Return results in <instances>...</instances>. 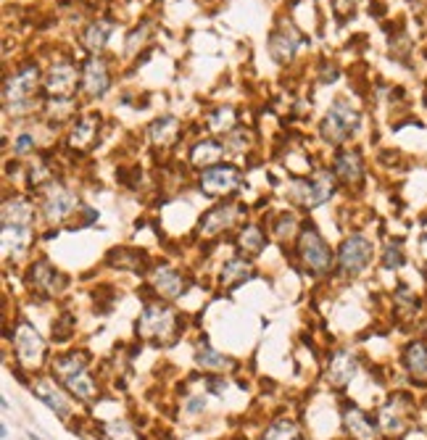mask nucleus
Segmentation results:
<instances>
[{"mask_svg": "<svg viewBox=\"0 0 427 440\" xmlns=\"http://www.w3.org/2000/svg\"><path fill=\"white\" fill-rule=\"evenodd\" d=\"M372 254H374V248L369 238H364V235H351V238H346V240L340 243V251H338V269H340V274H346V277L361 274L364 269L369 267Z\"/></svg>", "mask_w": 427, "mask_h": 440, "instance_id": "obj_5", "label": "nucleus"}, {"mask_svg": "<svg viewBox=\"0 0 427 440\" xmlns=\"http://www.w3.org/2000/svg\"><path fill=\"white\" fill-rule=\"evenodd\" d=\"M222 153H225V146H222V143H214V140H203V143H198V146L190 150V161H193L195 166L211 169L214 164L222 159Z\"/></svg>", "mask_w": 427, "mask_h": 440, "instance_id": "obj_27", "label": "nucleus"}, {"mask_svg": "<svg viewBox=\"0 0 427 440\" xmlns=\"http://www.w3.org/2000/svg\"><path fill=\"white\" fill-rule=\"evenodd\" d=\"M77 85V71L69 64H55L48 74V90L53 93V98H67Z\"/></svg>", "mask_w": 427, "mask_h": 440, "instance_id": "obj_20", "label": "nucleus"}, {"mask_svg": "<svg viewBox=\"0 0 427 440\" xmlns=\"http://www.w3.org/2000/svg\"><path fill=\"white\" fill-rule=\"evenodd\" d=\"M35 393L37 398H42L51 409H53L61 419H69L71 416V406L67 403V398L61 396V390L53 385V380H42V382H35Z\"/></svg>", "mask_w": 427, "mask_h": 440, "instance_id": "obj_21", "label": "nucleus"}, {"mask_svg": "<svg viewBox=\"0 0 427 440\" xmlns=\"http://www.w3.org/2000/svg\"><path fill=\"white\" fill-rule=\"evenodd\" d=\"M335 193V172H317L311 179L298 182L293 190L295 200L306 209H317Z\"/></svg>", "mask_w": 427, "mask_h": 440, "instance_id": "obj_6", "label": "nucleus"}, {"mask_svg": "<svg viewBox=\"0 0 427 440\" xmlns=\"http://www.w3.org/2000/svg\"><path fill=\"white\" fill-rule=\"evenodd\" d=\"M195 361H198L200 369H211V372H219V369H225V367H232V359H227V356L219 353V351H214V348L209 346V340H200L198 343Z\"/></svg>", "mask_w": 427, "mask_h": 440, "instance_id": "obj_29", "label": "nucleus"}, {"mask_svg": "<svg viewBox=\"0 0 427 440\" xmlns=\"http://www.w3.org/2000/svg\"><path fill=\"white\" fill-rule=\"evenodd\" d=\"M177 130H180V121L174 116H161V119H156L148 127V137L156 146H172L174 137H177Z\"/></svg>", "mask_w": 427, "mask_h": 440, "instance_id": "obj_26", "label": "nucleus"}, {"mask_svg": "<svg viewBox=\"0 0 427 440\" xmlns=\"http://www.w3.org/2000/svg\"><path fill=\"white\" fill-rule=\"evenodd\" d=\"M335 177L340 179V182H359L361 174H364V166H361V159L359 153H340L338 159H335Z\"/></svg>", "mask_w": 427, "mask_h": 440, "instance_id": "obj_24", "label": "nucleus"}, {"mask_svg": "<svg viewBox=\"0 0 427 440\" xmlns=\"http://www.w3.org/2000/svg\"><path fill=\"white\" fill-rule=\"evenodd\" d=\"M295 227H298V222H295L293 213H282L280 219L274 222V232H277V238H280V240H285L288 235H293Z\"/></svg>", "mask_w": 427, "mask_h": 440, "instance_id": "obj_36", "label": "nucleus"}, {"mask_svg": "<svg viewBox=\"0 0 427 440\" xmlns=\"http://www.w3.org/2000/svg\"><path fill=\"white\" fill-rule=\"evenodd\" d=\"M98 116L95 114H90V116H82L80 121H77V127H74V132H71V137H69V143H71V148H90L95 140V134H98Z\"/></svg>", "mask_w": 427, "mask_h": 440, "instance_id": "obj_28", "label": "nucleus"}, {"mask_svg": "<svg viewBox=\"0 0 427 440\" xmlns=\"http://www.w3.org/2000/svg\"><path fill=\"white\" fill-rule=\"evenodd\" d=\"M235 124V116H232V108H216L211 116H209V127L216 130V132H225Z\"/></svg>", "mask_w": 427, "mask_h": 440, "instance_id": "obj_34", "label": "nucleus"}, {"mask_svg": "<svg viewBox=\"0 0 427 440\" xmlns=\"http://www.w3.org/2000/svg\"><path fill=\"white\" fill-rule=\"evenodd\" d=\"M27 285L40 298H55V295H61L67 290V277L55 267H51L48 261H37V264H32V269H29Z\"/></svg>", "mask_w": 427, "mask_h": 440, "instance_id": "obj_8", "label": "nucleus"}, {"mask_svg": "<svg viewBox=\"0 0 427 440\" xmlns=\"http://www.w3.org/2000/svg\"><path fill=\"white\" fill-rule=\"evenodd\" d=\"M32 148H35V137H32V134H19V140H16V146H14L16 153H27Z\"/></svg>", "mask_w": 427, "mask_h": 440, "instance_id": "obj_38", "label": "nucleus"}, {"mask_svg": "<svg viewBox=\"0 0 427 440\" xmlns=\"http://www.w3.org/2000/svg\"><path fill=\"white\" fill-rule=\"evenodd\" d=\"M403 367L406 372L412 374V380L417 385H425L427 382V343L422 340H414L403 351Z\"/></svg>", "mask_w": 427, "mask_h": 440, "instance_id": "obj_16", "label": "nucleus"}, {"mask_svg": "<svg viewBox=\"0 0 427 440\" xmlns=\"http://www.w3.org/2000/svg\"><path fill=\"white\" fill-rule=\"evenodd\" d=\"M37 80H40L37 69H24V71H19V74H14L11 80L6 82V93H3V98H6L8 108H14V111L29 108L27 98L35 93Z\"/></svg>", "mask_w": 427, "mask_h": 440, "instance_id": "obj_10", "label": "nucleus"}, {"mask_svg": "<svg viewBox=\"0 0 427 440\" xmlns=\"http://www.w3.org/2000/svg\"><path fill=\"white\" fill-rule=\"evenodd\" d=\"M182 330H185V322L166 303H148L137 319V337L159 348L177 343Z\"/></svg>", "mask_w": 427, "mask_h": 440, "instance_id": "obj_1", "label": "nucleus"}, {"mask_svg": "<svg viewBox=\"0 0 427 440\" xmlns=\"http://www.w3.org/2000/svg\"><path fill=\"white\" fill-rule=\"evenodd\" d=\"M14 346L19 361L27 364V367H40V361L45 359V343H42V337L29 322H19L16 324Z\"/></svg>", "mask_w": 427, "mask_h": 440, "instance_id": "obj_9", "label": "nucleus"}, {"mask_svg": "<svg viewBox=\"0 0 427 440\" xmlns=\"http://www.w3.org/2000/svg\"><path fill=\"white\" fill-rule=\"evenodd\" d=\"M298 258L311 274H327L335 264L333 248L324 243L320 229L314 225H306L301 238H298Z\"/></svg>", "mask_w": 427, "mask_h": 440, "instance_id": "obj_3", "label": "nucleus"}, {"mask_svg": "<svg viewBox=\"0 0 427 440\" xmlns=\"http://www.w3.org/2000/svg\"><path fill=\"white\" fill-rule=\"evenodd\" d=\"M74 324H77V319H74L69 311H64V314L53 322V340L55 343H67L69 337L74 335Z\"/></svg>", "mask_w": 427, "mask_h": 440, "instance_id": "obj_33", "label": "nucleus"}, {"mask_svg": "<svg viewBox=\"0 0 427 440\" xmlns=\"http://www.w3.org/2000/svg\"><path fill=\"white\" fill-rule=\"evenodd\" d=\"M187 409H190V414H198L200 409H203V398H193V401H190V406H187Z\"/></svg>", "mask_w": 427, "mask_h": 440, "instance_id": "obj_40", "label": "nucleus"}, {"mask_svg": "<svg viewBox=\"0 0 427 440\" xmlns=\"http://www.w3.org/2000/svg\"><path fill=\"white\" fill-rule=\"evenodd\" d=\"M35 219V206L24 198H11L3 203V227H24Z\"/></svg>", "mask_w": 427, "mask_h": 440, "instance_id": "obj_19", "label": "nucleus"}, {"mask_svg": "<svg viewBox=\"0 0 427 440\" xmlns=\"http://www.w3.org/2000/svg\"><path fill=\"white\" fill-rule=\"evenodd\" d=\"M261 440H304V435H301L298 425L290 422V419H274V422L264 430Z\"/></svg>", "mask_w": 427, "mask_h": 440, "instance_id": "obj_31", "label": "nucleus"}, {"mask_svg": "<svg viewBox=\"0 0 427 440\" xmlns=\"http://www.w3.org/2000/svg\"><path fill=\"white\" fill-rule=\"evenodd\" d=\"M412 419V403L409 396H393L380 412V427L387 435H401L406 430V422Z\"/></svg>", "mask_w": 427, "mask_h": 440, "instance_id": "obj_11", "label": "nucleus"}, {"mask_svg": "<svg viewBox=\"0 0 427 440\" xmlns=\"http://www.w3.org/2000/svg\"><path fill=\"white\" fill-rule=\"evenodd\" d=\"M343 422H346L348 435L354 440H377V430H374V422L361 412L359 406H346L343 412Z\"/></svg>", "mask_w": 427, "mask_h": 440, "instance_id": "obj_17", "label": "nucleus"}, {"mask_svg": "<svg viewBox=\"0 0 427 440\" xmlns=\"http://www.w3.org/2000/svg\"><path fill=\"white\" fill-rule=\"evenodd\" d=\"M29 440H40V438H37V435H35V432H29Z\"/></svg>", "mask_w": 427, "mask_h": 440, "instance_id": "obj_41", "label": "nucleus"}, {"mask_svg": "<svg viewBox=\"0 0 427 440\" xmlns=\"http://www.w3.org/2000/svg\"><path fill=\"white\" fill-rule=\"evenodd\" d=\"M153 293H159L161 298H180L185 293V280L182 274L172 267H156L153 269V282H150Z\"/></svg>", "mask_w": 427, "mask_h": 440, "instance_id": "obj_15", "label": "nucleus"}, {"mask_svg": "<svg viewBox=\"0 0 427 440\" xmlns=\"http://www.w3.org/2000/svg\"><path fill=\"white\" fill-rule=\"evenodd\" d=\"M241 172L235 166H211L200 174V190L209 198H225L241 187Z\"/></svg>", "mask_w": 427, "mask_h": 440, "instance_id": "obj_7", "label": "nucleus"}, {"mask_svg": "<svg viewBox=\"0 0 427 440\" xmlns=\"http://www.w3.org/2000/svg\"><path fill=\"white\" fill-rule=\"evenodd\" d=\"M74 206H77V198L61 185L48 187V195L42 200V211H45V219H48V222H61Z\"/></svg>", "mask_w": 427, "mask_h": 440, "instance_id": "obj_14", "label": "nucleus"}, {"mask_svg": "<svg viewBox=\"0 0 427 440\" xmlns=\"http://www.w3.org/2000/svg\"><path fill=\"white\" fill-rule=\"evenodd\" d=\"M82 85H85L87 95H93V98L95 95H103L108 90V85H111V80H108V69L98 55H93V58L85 64V71H82Z\"/></svg>", "mask_w": 427, "mask_h": 440, "instance_id": "obj_18", "label": "nucleus"}, {"mask_svg": "<svg viewBox=\"0 0 427 440\" xmlns=\"http://www.w3.org/2000/svg\"><path fill=\"white\" fill-rule=\"evenodd\" d=\"M146 35H148V24H143V27L134 29V35L130 37V42H127V55H132V53H134V45H137V42L146 40Z\"/></svg>", "mask_w": 427, "mask_h": 440, "instance_id": "obj_37", "label": "nucleus"}, {"mask_svg": "<svg viewBox=\"0 0 427 440\" xmlns=\"http://www.w3.org/2000/svg\"><path fill=\"white\" fill-rule=\"evenodd\" d=\"M108 37H111V27L103 24V21H95V24H90V27L85 29L82 42H85V48H90L93 53H98V51H103V45L108 42Z\"/></svg>", "mask_w": 427, "mask_h": 440, "instance_id": "obj_32", "label": "nucleus"}, {"mask_svg": "<svg viewBox=\"0 0 427 440\" xmlns=\"http://www.w3.org/2000/svg\"><path fill=\"white\" fill-rule=\"evenodd\" d=\"M359 127V111L351 108L348 100H335L333 108L327 111V116L322 121V137L330 146H340L348 140V134Z\"/></svg>", "mask_w": 427, "mask_h": 440, "instance_id": "obj_4", "label": "nucleus"}, {"mask_svg": "<svg viewBox=\"0 0 427 440\" xmlns=\"http://www.w3.org/2000/svg\"><path fill=\"white\" fill-rule=\"evenodd\" d=\"M264 245H267V238H264L261 227L248 225V227L241 229V238H238V248H241V254L256 256V254H261V251H264Z\"/></svg>", "mask_w": 427, "mask_h": 440, "instance_id": "obj_30", "label": "nucleus"}, {"mask_svg": "<svg viewBox=\"0 0 427 440\" xmlns=\"http://www.w3.org/2000/svg\"><path fill=\"white\" fill-rule=\"evenodd\" d=\"M295 48H298V35H295L293 29H288V32H274V35L269 37V51H272V58H274L277 64L290 61L295 53Z\"/></svg>", "mask_w": 427, "mask_h": 440, "instance_id": "obj_23", "label": "nucleus"}, {"mask_svg": "<svg viewBox=\"0 0 427 440\" xmlns=\"http://www.w3.org/2000/svg\"><path fill=\"white\" fill-rule=\"evenodd\" d=\"M256 272L254 267H251V261H245V258H229L227 264H225V269H222V277H219V282H222V288H238V285H243L245 280H251Z\"/></svg>", "mask_w": 427, "mask_h": 440, "instance_id": "obj_22", "label": "nucleus"}, {"mask_svg": "<svg viewBox=\"0 0 427 440\" xmlns=\"http://www.w3.org/2000/svg\"><path fill=\"white\" fill-rule=\"evenodd\" d=\"M87 359L90 356L85 351H69V353H61L53 359V380H58L80 401H93L98 396L95 380L87 369Z\"/></svg>", "mask_w": 427, "mask_h": 440, "instance_id": "obj_2", "label": "nucleus"}, {"mask_svg": "<svg viewBox=\"0 0 427 440\" xmlns=\"http://www.w3.org/2000/svg\"><path fill=\"white\" fill-rule=\"evenodd\" d=\"M238 213H241V206H235V203H219V206H214L209 213H203V219H200V235H219L222 229L232 227L235 222H238Z\"/></svg>", "mask_w": 427, "mask_h": 440, "instance_id": "obj_13", "label": "nucleus"}, {"mask_svg": "<svg viewBox=\"0 0 427 440\" xmlns=\"http://www.w3.org/2000/svg\"><path fill=\"white\" fill-rule=\"evenodd\" d=\"M356 369H359V359L354 351L348 348H338L333 356H330V367H327V380L330 385L343 390V387L356 377Z\"/></svg>", "mask_w": 427, "mask_h": 440, "instance_id": "obj_12", "label": "nucleus"}, {"mask_svg": "<svg viewBox=\"0 0 427 440\" xmlns=\"http://www.w3.org/2000/svg\"><path fill=\"white\" fill-rule=\"evenodd\" d=\"M383 264L387 269H399L403 264V251H401V243H387L385 254H383Z\"/></svg>", "mask_w": 427, "mask_h": 440, "instance_id": "obj_35", "label": "nucleus"}, {"mask_svg": "<svg viewBox=\"0 0 427 440\" xmlns=\"http://www.w3.org/2000/svg\"><path fill=\"white\" fill-rule=\"evenodd\" d=\"M106 261L114 267L132 269V272H146L148 269V256L143 251H134V248H114Z\"/></svg>", "mask_w": 427, "mask_h": 440, "instance_id": "obj_25", "label": "nucleus"}, {"mask_svg": "<svg viewBox=\"0 0 427 440\" xmlns=\"http://www.w3.org/2000/svg\"><path fill=\"white\" fill-rule=\"evenodd\" d=\"M206 385L211 387V393H216V396H222V393L227 390V382H222V380H216V377H206Z\"/></svg>", "mask_w": 427, "mask_h": 440, "instance_id": "obj_39", "label": "nucleus"}]
</instances>
